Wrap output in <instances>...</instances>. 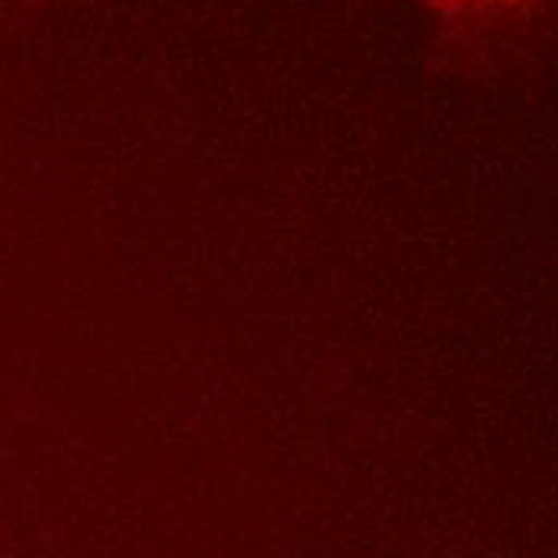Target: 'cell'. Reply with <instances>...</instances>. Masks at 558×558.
<instances>
[{"label": "cell", "mask_w": 558, "mask_h": 558, "mask_svg": "<svg viewBox=\"0 0 558 558\" xmlns=\"http://www.w3.org/2000/svg\"><path fill=\"white\" fill-rule=\"evenodd\" d=\"M434 3L462 7V10H488V7H517V3H526V0H434Z\"/></svg>", "instance_id": "1"}]
</instances>
